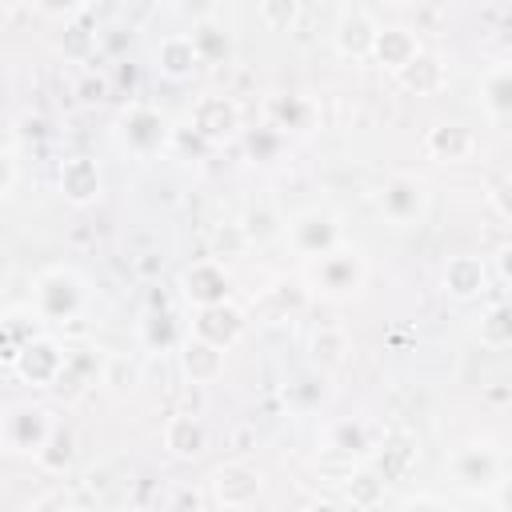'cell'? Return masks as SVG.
<instances>
[{
  "label": "cell",
  "instance_id": "31",
  "mask_svg": "<svg viewBox=\"0 0 512 512\" xmlns=\"http://www.w3.org/2000/svg\"><path fill=\"white\" fill-rule=\"evenodd\" d=\"M416 460H420V448L412 444V440H404V436H396V440H388L384 448H380V476L384 480H404L412 468H416Z\"/></svg>",
  "mask_w": 512,
  "mask_h": 512
},
{
  "label": "cell",
  "instance_id": "5",
  "mask_svg": "<svg viewBox=\"0 0 512 512\" xmlns=\"http://www.w3.org/2000/svg\"><path fill=\"white\" fill-rule=\"evenodd\" d=\"M116 140L128 156L136 160H148L156 152H164L168 144V120L152 108V104H128L116 120Z\"/></svg>",
  "mask_w": 512,
  "mask_h": 512
},
{
  "label": "cell",
  "instance_id": "40",
  "mask_svg": "<svg viewBox=\"0 0 512 512\" xmlns=\"http://www.w3.org/2000/svg\"><path fill=\"white\" fill-rule=\"evenodd\" d=\"M32 8L40 16H52V20H72L84 8V0H32Z\"/></svg>",
  "mask_w": 512,
  "mask_h": 512
},
{
  "label": "cell",
  "instance_id": "16",
  "mask_svg": "<svg viewBox=\"0 0 512 512\" xmlns=\"http://www.w3.org/2000/svg\"><path fill=\"white\" fill-rule=\"evenodd\" d=\"M224 364H228L224 348H216V344H208V340H200L192 332L180 340V372H184L188 384H200V388L216 384L224 376Z\"/></svg>",
  "mask_w": 512,
  "mask_h": 512
},
{
  "label": "cell",
  "instance_id": "34",
  "mask_svg": "<svg viewBox=\"0 0 512 512\" xmlns=\"http://www.w3.org/2000/svg\"><path fill=\"white\" fill-rule=\"evenodd\" d=\"M384 476L380 472H372V468H356V476L344 484V500L352 504V508H376V504H384Z\"/></svg>",
  "mask_w": 512,
  "mask_h": 512
},
{
  "label": "cell",
  "instance_id": "14",
  "mask_svg": "<svg viewBox=\"0 0 512 512\" xmlns=\"http://www.w3.org/2000/svg\"><path fill=\"white\" fill-rule=\"evenodd\" d=\"M60 196L72 204V208H88L104 196V176H100V164L92 156H68L60 164Z\"/></svg>",
  "mask_w": 512,
  "mask_h": 512
},
{
  "label": "cell",
  "instance_id": "22",
  "mask_svg": "<svg viewBox=\"0 0 512 512\" xmlns=\"http://www.w3.org/2000/svg\"><path fill=\"white\" fill-rule=\"evenodd\" d=\"M392 76H396L400 88H408V92H416V96H436V92L448 84L444 60H436V56H428V52H420L412 64H404V68L392 72Z\"/></svg>",
  "mask_w": 512,
  "mask_h": 512
},
{
  "label": "cell",
  "instance_id": "6",
  "mask_svg": "<svg viewBox=\"0 0 512 512\" xmlns=\"http://www.w3.org/2000/svg\"><path fill=\"white\" fill-rule=\"evenodd\" d=\"M64 364H68V348H60V340H52V336L40 332V336H32L20 348V356L8 368H12V376H20L32 388H52L56 376L64 372Z\"/></svg>",
  "mask_w": 512,
  "mask_h": 512
},
{
  "label": "cell",
  "instance_id": "26",
  "mask_svg": "<svg viewBox=\"0 0 512 512\" xmlns=\"http://www.w3.org/2000/svg\"><path fill=\"white\" fill-rule=\"evenodd\" d=\"M324 448H336V452H348V456L364 460L372 452V432L360 420H332L324 428Z\"/></svg>",
  "mask_w": 512,
  "mask_h": 512
},
{
  "label": "cell",
  "instance_id": "35",
  "mask_svg": "<svg viewBox=\"0 0 512 512\" xmlns=\"http://www.w3.org/2000/svg\"><path fill=\"white\" fill-rule=\"evenodd\" d=\"M140 340H144V348H152V352H168L172 344H180L176 320H172L168 312H148V320L140 324Z\"/></svg>",
  "mask_w": 512,
  "mask_h": 512
},
{
  "label": "cell",
  "instance_id": "28",
  "mask_svg": "<svg viewBox=\"0 0 512 512\" xmlns=\"http://www.w3.org/2000/svg\"><path fill=\"white\" fill-rule=\"evenodd\" d=\"M192 44H196V52H200L204 64H224L232 56V36H228V28L216 16L192 24Z\"/></svg>",
  "mask_w": 512,
  "mask_h": 512
},
{
  "label": "cell",
  "instance_id": "3",
  "mask_svg": "<svg viewBox=\"0 0 512 512\" xmlns=\"http://www.w3.org/2000/svg\"><path fill=\"white\" fill-rule=\"evenodd\" d=\"M56 424H60V420H52L48 408L16 404V408H8L4 420H0V444H4V452H12V456H32V460H36Z\"/></svg>",
  "mask_w": 512,
  "mask_h": 512
},
{
  "label": "cell",
  "instance_id": "2",
  "mask_svg": "<svg viewBox=\"0 0 512 512\" xmlns=\"http://www.w3.org/2000/svg\"><path fill=\"white\" fill-rule=\"evenodd\" d=\"M84 280L72 272V268H44L36 276V288H32V308L48 320V324H68L80 316L84 308Z\"/></svg>",
  "mask_w": 512,
  "mask_h": 512
},
{
  "label": "cell",
  "instance_id": "20",
  "mask_svg": "<svg viewBox=\"0 0 512 512\" xmlns=\"http://www.w3.org/2000/svg\"><path fill=\"white\" fill-rule=\"evenodd\" d=\"M420 52H424V48H420L416 32H412V28H404V24H396V28H380V32H376L372 60H376L380 68H388V72H400V68H404V64H412Z\"/></svg>",
  "mask_w": 512,
  "mask_h": 512
},
{
  "label": "cell",
  "instance_id": "39",
  "mask_svg": "<svg viewBox=\"0 0 512 512\" xmlns=\"http://www.w3.org/2000/svg\"><path fill=\"white\" fill-rule=\"evenodd\" d=\"M244 244H248V236H244L240 220H236V224H224V228L216 232V260H224V256H232V252H240Z\"/></svg>",
  "mask_w": 512,
  "mask_h": 512
},
{
  "label": "cell",
  "instance_id": "21",
  "mask_svg": "<svg viewBox=\"0 0 512 512\" xmlns=\"http://www.w3.org/2000/svg\"><path fill=\"white\" fill-rule=\"evenodd\" d=\"M264 112L276 128L284 132H312L316 128V104L308 96H296V92H276L264 100Z\"/></svg>",
  "mask_w": 512,
  "mask_h": 512
},
{
  "label": "cell",
  "instance_id": "33",
  "mask_svg": "<svg viewBox=\"0 0 512 512\" xmlns=\"http://www.w3.org/2000/svg\"><path fill=\"white\" fill-rule=\"evenodd\" d=\"M284 224H288V220H280L276 208H268V204H256V208H248V212L240 216V228H244L248 244H268V240L284 236Z\"/></svg>",
  "mask_w": 512,
  "mask_h": 512
},
{
  "label": "cell",
  "instance_id": "12",
  "mask_svg": "<svg viewBox=\"0 0 512 512\" xmlns=\"http://www.w3.org/2000/svg\"><path fill=\"white\" fill-rule=\"evenodd\" d=\"M228 272H224V260L208 256V260H192L184 272H180V292L188 304L204 308V304H220L228 300Z\"/></svg>",
  "mask_w": 512,
  "mask_h": 512
},
{
  "label": "cell",
  "instance_id": "46",
  "mask_svg": "<svg viewBox=\"0 0 512 512\" xmlns=\"http://www.w3.org/2000/svg\"><path fill=\"white\" fill-rule=\"evenodd\" d=\"M72 500L64 496V492H48V496H40V500H32L28 504V512H48V508H68Z\"/></svg>",
  "mask_w": 512,
  "mask_h": 512
},
{
  "label": "cell",
  "instance_id": "15",
  "mask_svg": "<svg viewBox=\"0 0 512 512\" xmlns=\"http://www.w3.org/2000/svg\"><path fill=\"white\" fill-rule=\"evenodd\" d=\"M160 440H164V452L172 460H200L204 448H208V432H204V420L200 412H172L160 428Z\"/></svg>",
  "mask_w": 512,
  "mask_h": 512
},
{
  "label": "cell",
  "instance_id": "17",
  "mask_svg": "<svg viewBox=\"0 0 512 512\" xmlns=\"http://www.w3.org/2000/svg\"><path fill=\"white\" fill-rule=\"evenodd\" d=\"M424 152L440 164H468L480 152V136L468 124H436L424 136Z\"/></svg>",
  "mask_w": 512,
  "mask_h": 512
},
{
  "label": "cell",
  "instance_id": "13",
  "mask_svg": "<svg viewBox=\"0 0 512 512\" xmlns=\"http://www.w3.org/2000/svg\"><path fill=\"white\" fill-rule=\"evenodd\" d=\"M376 32H380V24L364 8H344L336 28H332V44H336V52L344 60H372Z\"/></svg>",
  "mask_w": 512,
  "mask_h": 512
},
{
  "label": "cell",
  "instance_id": "24",
  "mask_svg": "<svg viewBox=\"0 0 512 512\" xmlns=\"http://www.w3.org/2000/svg\"><path fill=\"white\" fill-rule=\"evenodd\" d=\"M308 356L320 372H332L348 360V332L340 324H320L312 336H308Z\"/></svg>",
  "mask_w": 512,
  "mask_h": 512
},
{
  "label": "cell",
  "instance_id": "43",
  "mask_svg": "<svg viewBox=\"0 0 512 512\" xmlns=\"http://www.w3.org/2000/svg\"><path fill=\"white\" fill-rule=\"evenodd\" d=\"M492 260H496V276L512 288V240H504V244L496 248V256H492Z\"/></svg>",
  "mask_w": 512,
  "mask_h": 512
},
{
  "label": "cell",
  "instance_id": "45",
  "mask_svg": "<svg viewBox=\"0 0 512 512\" xmlns=\"http://www.w3.org/2000/svg\"><path fill=\"white\" fill-rule=\"evenodd\" d=\"M292 396H300V408H312V400H320V384L316 380H296Z\"/></svg>",
  "mask_w": 512,
  "mask_h": 512
},
{
  "label": "cell",
  "instance_id": "49",
  "mask_svg": "<svg viewBox=\"0 0 512 512\" xmlns=\"http://www.w3.org/2000/svg\"><path fill=\"white\" fill-rule=\"evenodd\" d=\"M492 504H496V508H508V512H512V480H500V488H496Z\"/></svg>",
  "mask_w": 512,
  "mask_h": 512
},
{
  "label": "cell",
  "instance_id": "19",
  "mask_svg": "<svg viewBox=\"0 0 512 512\" xmlns=\"http://www.w3.org/2000/svg\"><path fill=\"white\" fill-rule=\"evenodd\" d=\"M440 284L452 300H476L488 288V268H484L480 256H448V264L440 272Z\"/></svg>",
  "mask_w": 512,
  "mask_h": 512
},
{
  "label": "cell",
  "instance_id": "27",
  "mask_svg": "<svg viewBox=\"0 0 512 512\" xmlns=\"http://www.w3.org/2000/svg\"><path fill=\"white\" fill-rule=\"evenodd\" d=\"M480 100L484 108L496 116V120H508L512 116V64H496L484 72L480 80Z\"/></svg>",
  "mask_w": 512,
  "mask_h": 512
},
{
  "label": "cell",
  "instance_id": "32",
  "mask_svg": "<svg viewBox=\"0 0 512 512\" xmlns=\"http://www.w3.org/2000/svg\"><path fill=\"white\" fill-rule=\"evenodd\" d=\"M100 384L116 396H128L136 384H140V364L124 352H108L104 356V372H100Z\"/></svg>",
  "mask_w": 512,
  "mask_h": 512
},
{
  "label": "cell",
  "instance_id": "38",
  "mask_svg": "<svg viewBox=\"0 0 512 512\" xmlns=\"http://www.w3.org/2000/svg\"><path fill=\"white\" fill-rule=\"evenodd\" d=\"M108 92H112V84H108V76L96 72V68H88V72L76 80V100H80V104H104Z\"/></svg>",
  "mask_w": 512,
  "mask_h": 512
},
{
  "label": "cell",
  "instance_id": "42",
  "mask_svg": "<svg viewBox=\"0 0 512 512\" xmlns=\"http://www.w3.org/2000/svg\"><path fill=\"white\" fill-rule=\"evenodd\" d=\"M16 172H20L16 144H8V148H4V180H0V196H4V200H12V192H16Z\"/></svg>",
  "mask_w": 512,
  "mask_h": 512
},
{
  "label": "cell",
  "instance_id": "48",
  "mask_svg": "<svg viewBox=\"0 0 512 512\" xmlns=\"http://www.w3.org/2000/svg\"><path fill=\"white\" fill-rule=\"evenodd\" d=\"M136 268H140V272H144V276H152V272H160V268H164V260H160V256H156V252H144V256H140V260H136Z\"/></svg>",
  "mask_w": 512,
  "mask_h": 512
},
{
  "label": "cell",
  "instance_id": "23",
  "mask_svg": "<svg viewBox=\"0 0 512 512\" xmlns=\"http://www.w3.org/2000/svg\"><path fill=\"white\" fill-rule=\"evenodd\" d=\"M40 312L28 304V308H8L4 312V320H0V332H4V364H12L16 356H20V348L32 340V336H40Z\"/></svg>",
  "mask_w": 512,
  "mask_h": 512
},
{
  "label": "cell",
  "instance_id": "11",
  "mask_svg": "<svg viewBox=\"0 0 512 512\" xmlns=\"http://www.w3.org/2000/svg\"><path fill=\"white\" fill-rule=\"evenodd\" d=\"M192 336H200V340H208V344L232 352V348L240 344V336H244V312H240L236 304H228V300L204 304V308H196V316H192Z\"/></svg>",
  "mask_w": 512,
  "mask_h": 512
},
{
  "label": "cell",
  "instance_id": "44",
  "mask_svg": "<svg viewBox=\"0 0 512 512\" xmlns=\"http://www.w3.org/2000/svg\"><path fill=\"white\" fill-rule=\"evenodd\" d=\"M180 8L192 16V24H196V20H212V16H216V0H180Z\"/></svg>",
  "mask_w": 512,
  "mask_h": 512
},
{
  "label": "cell",
  "instance_id": "8",
  "mask_svg": "<svg viewBox=\"0 0 512 512\" xmlns=\"http://www.w3.org/2000/svg\"><path fill=\"white\" fill-rule=\"evenodd\" d=\"M188 124H192V136L208 140V144H224L240 132V104L232 96H220V92H208L192 104L188 112Z\"/></svg>",
  "mask_w": 512,
  "mask_h": 512
},
{
  "label": "cell",
  "instance_id": "10",
  "mask_svg": "<svg viewBox=\"0 0 512 512\" xmlns=\"http://www.w3.org/2000/svg\"><path fill=\"white\" fill-rule=\"evenodd\" d=\"M448 476L464 492H488L500 484V456L488 444H464L448 456Z\"/></svg>",
  "mask_w": 512,
  "mask_h": 512
},
{
  "label": "cell",
  "instance_id": "37",
  "mask_svg": "<svg viewBox=\"0 0 512 512\" xmlns=\"http://www.w3.org/2000/svg\"><path fill=\"white\" fill-rule=\"evenodd\" d=\"M300 16V0H260V20L268 32H288Z\"/></svg>",
  "mask_w": 512,
  "mask_h": 512
},
{
  "label": "cell",
  "instance_id": "9",
  "mask_svg": "<svg viewBox=\"0 0 512 512\" xmlns=\"http://www.w3.org/2000/svg\"><path fill=\"white\" fill-rule=\"evenodd\" d=\"M260 488H264L260 472H256L252 464H244V460L220 464V468L208 476V496H212V504H220V508H252V504L260 500Z\"/></svg>",
  "mask_w": 512,
  "mask_h": 512
},
{
  "label": "cell",
  "instance_id": "25",
  "mask_svg": "<svg viewBox=\"0 0 512 512\" xmlns=\"http://www.w3.org/2000/svg\"><path fill=\"white\" fill-rule=\"evenodd\" d=\"M284 148H288V132L276 128L272 120H264V124L244 132V152H248L252 164H276L284 156Z\"/></svg>",
  "mask_w": 512,
  "mask_h": 512
},
{
  "label": "cell",
  "instance_id": "4",
  "mask_svg": "<svg viewBox=\"0 0 512 512\" xmlns=\"http://www.w3.org/2000/svg\"><path fill=\"white\" fill-rule=\"evenodd\" d=\"M284 240H288V248H292L296 256L316 260V256L340 248V244H344V232H340V220H336L328 208H304V212H296V216L284 224Z\"/></svg>",
  "mask_w": 512,
  "mask_h": 512
},
{
  "label": "cell",
  "instance_id": "18",
  "mask_svg": "<svg viewBox=\"0 0 512 512\" xmlns=\"http://www.w3.org/2000/svg\"><path fill=\"white\" fill-rule=\"evenodd\" d=\"M200 68H204V60H200V52H196V44H192V32H172V36H164V40L156 44V72H160L164 80L180 84V80L196 76Z\"/></svg>",
  "mask_w": 512,
  "mask_h": 512
},
{
  "label": "cell",
  "instance_id": "30",
  "mask_svg": "<svg viewBox=\"0 0 512 512\" xmlns=\"http://www.w3.org/2000/svg\"><path fill=\"white\" fill-rule=\"evenodd\" d=\"M72 456H76V436H72V428H68V424H56V428H52V436H48V444L40 448L36 464H40L44 472L60 476V472L72 464Z\"/></svg>",
  "mask_w": 512,
  "mask_h": 512
},
{
  "label": "cell",
  "instance_id": "41",
  "mask_svg": "<svg viewBox=\"0 0 512 512\" xmlns=\"http://www.w3.org/2000/svg\"><path fill=\"white\" fill-rule=\"evenodd\" d=\"M488 200H492V208H496L504 220H512V176L496 180V184H492V192H488Z\"/></svg>",
  "mask_w": 512,
  "mask_h": 512
},
{
  "label": "cell",
  "instance_id": "7",
  "mask_svg": "<svg viewBox=\"0 0 512 512\" xmlns=\"http://www.w3.org/2000/svg\"><path fill=\"white\" fill-rule=\"evenodd\" d=\"M380 212H384V220L396 224V228L420 224L424 212H428V192H424V184H420L412 172L388 176V180L380 184Z\"/></svg>",
  "mask_w": 512,
  "mask_h": 512
},
{
  "label": "cell",
  "instance_id": "1",
  "mask_svg": "<svg viewBox=\"0 0 512 512\" xmlns=\"http://www.w3.org/2000/svg\"><path fill=\"white\" fill-rule=\"evenodd\" d=\"M304 280L324 300H352L368 280V264H364V256L356 248L340 244V248L308 260V276Z\"/></svg>",
  "mask_w": 512,
  "mask_h": 512
},
{
  "label": "cell",
  "instance_id": "29",
  "mask_svg": "<svg viewBox=\"0 0 512 512\" xmlns=\"http://www.w3.org/2000/svg\"><path fill=\"white\" fill-rule=\"evenodd\" d=\"M476 336H480L484 348H512V300L492 304V308L480 316Z\"/></svg>",
  "mask_w": 512,
  "mask_h": 512
},
{
  "label": "cell",
  "instance_id": "36",
  "mask_svg": "<svg viewBox=\"0 0 512 512\" xmlns=\"http://www.w3.org/2000/svg\"><path fill=\"white\" fill-rule=\"evenodd\" d=\"M356 468H360V460L348 452H336V448H320V456H316V476L324 484H348L356 476Z\"/></svg>",
  "mask_w": 512,
  "mask_h": 512
},
{
  "label": "cell",
  "instance_id": "47",
  "mask_svg": "<svg viewBox=\"0 0 512 512\" xmlns=\"http://www.w3.org/2000/svg\"><path fill=\"white\" fill-rule=\"evenodd\" d=\"M484 400H492V404H508V400H512V380H492V384L484 388Z\"/></svg>",
  "mask_w": 512,
  "mask_h": 512
}]
</instances>
